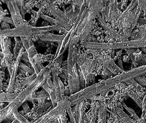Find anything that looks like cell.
Listing matches in <instances>:
<instances>
[{
	"label": "cell",
	"instance_id": "cell-34",
	"mask_svg": "<svg viewBox=\"0 0 146 123\" xmlns=\"http://www.w3.org/2000/svg\"><path fill=\"white\" fill-rule=\"evenodd\" d=\"M23 105V108L25 112L26 113L29 112L30 111V108L28 104L26 103V102H25Z\"/></svg>",
	"mask_w": 146,
	"mask_h": 123
},
{
	"label": "cell",
	"instance_id": "cell-22",
	"mask_svg": "<svg viewBox=\"0 0 146 123\" xmlns=\"http://www.w3.org/2000/svg\"><path fill=\"white\" fill-rule=\"evenodd\" d=\"M36 77H37V75L35 73H34V74H32L31 76L25 78V79L24 80L23 82V83H22L23 86L26 87L28 85H29L35 79Z\"/></svg>",
	"mask_w": 146,
	"mask_h": 123
},
{
	"label": "cell",
	"instance_id": "cell-11",
	"mask_svg": "<svg viewBox=\"0 0 146 123\" xmlns=\"http://www.w3.org/2000/svg\"><path fill=\"white\" fill-rule=\"evenodd\" d=\"M64 37L65 36L62 35H57L48 32H46L44 35L40 37V39L42 41L60 43L62 42Z\"/></svg>",
	"mask_w": 146,
	"mask_h": 123
},
{
	"label": "cell",
	"instance_id": "cell-28",
	"mask_svg": "<svg viewBox=\"0 0 146 123\" xmlns=\"http://www.w3.org/2000/svg\"><path fill=\"white\" fill-rule=\"evenodd\" d=\"M20 39H21V42L23 44V46L24 47L25 50L26 51L30 47L29 42L27 40V38L25 37H20Z\"/></svg>",
	"mask_w": 146,
	"mask_h": 123
},
{
	"label": "cell",
	"instance_id": "cell-13",
	"mask_svg": "<svg viewBox=\"0 0 146 123\" xmlns=\"http://www.w3.org/2000/svg\"><path fill=\"white\" fill-rule=\"evenodd\" d=\"M19 93L13 92H2L0 94V102H10L13 101L18 95Z\"/></svg>",
	"mask_w": 146,
	"mask_h": 123
},
{
	"label": "cell",
	"instance_id": "cell-6",
	"mask_svg": "<svg viewBox=\"0 0 146 123\" xmlns=\"http://www.w3.org/2000/svg\"><path fill=\"white\" fill-rule=\"evenodd\" d=\"M25 50L24 47L22 46L19 53L17 57L15 60V62L13 64L12 67V71L10 75V79L7 88V92L10 93H13L14 91L15 84L16 83V78H17V73L19 67V64L20 63V60H22L23 54L24 53Z\"/></svg>",
	"mask_w": 146,
	"mask_h": 123
},
{
	"label": "cell",
	"instance_id": "cell-15",
	"mask_svg": "<svg viewBox=\"0 0 146 123\" xmlns=\"http://www.w3.org/2000/svg\"><path fill=\"white\" fill-rule=\"evenodd\" d=\"M42 87L49 95L53 107H55L58 102V101L57 100V97H56L55 91L53 89H51L50 87H48L46 83L44 84Z\"/></svg>",
	"mask_w": 146,
	"mask_h": 123
},
{
	"label": "cell",
	"instance_id": "cell-33",
	"mask_svg": "<svg viewBox=\"0 0 146 123\" xmlns=\"http://www.w3.org/2000/svg\"><path fill=\"white\" fill-rule=\"evenodd\" d=\"M22 60L24 61L25 62L30 63L29 59L28 54H26V53H25V52L23 54V56H22Z\"/></svg>",
	"mask_w": 146,
	"mask_h": 123
},
{
	"label": "cell",
	"instance_id": "cell-26",
	"mask_svg": "<svg viewBox=\"0 0 146 123\" xmlns=\"http://www.w3.org/2000/svg\"><path fill=\"white\" fill-rule=\"evenodd\" d=\"M129 96L136 103L137 106L141 109L142 103V101L141 99L139 98L138 96L137 95L135 94L134 93H129Z\"/></svg>",
	"mask_w": 146,
	"mask_h": 123
},
{
	"label": "cell",
	"instance_id": "cell-1",
	"mask_svg": "<svg viewBox=\"0 0 146 123\" xmlns=\"http://www.w3.org/2000/svg\"><path fill=\"white\" fill-rule=\"evenodd\" d=\"M54 64L52 63L42 69L40 73L37 75L36 78L29 85L25 87L15 100L8 103L5 107L0 110V120L1 122L9 118L12 115L13 109L19 108L25 102L31 97V95L45 83L48 78L51 76L50 73L53 69Z\"/></svg>",
	"mask_w": 146,
	"mask_h": 123
},
{
	"label": "cell",
	"instance_id": "cell-17",
	"mask_svg": "<svg viewBox=\"0 0 146 123\" xmlns=\"http://www.w3.org/2000/svg\"><path fill=\"white\" fill-rule=\"evenodd\" d=\"M18 108L13 109L12 113V115L13 116L14 118L17 120L19 123H31L23 115L20 114L18 110Z\"/></svg>",
	"mask_w": 146,
	"mask_h": 123
},
{
	"label": "cell",
	"instance_id": "cell-25",
	"mask_svg": "<svg viewBox=\"0 0 146 123\" xmlns=\"http://www.w3.org/2000/svg\"><path fill=\"white\" fill-rule=\"evenodd\" d=\"M29 59L30 63L31 65H32L33 69H34V71H35V73L36 75H38V74L40 73V72L41 71L42 69L41 68L39 65H37V63L35 62L34 59L30 58H29Z\"/></svg>",
	"mask_w": 146,
	"mask_h": 123
},
{
	"label": "cell",
	"instance_id": "cell-16",
	"mask_svg": "<svg viewBox=\"0 0 146 123\" xmlns=\"http://www.w3.org/2000/svg\"><path fill=\"white\" fill-rule=\"evenodd\" d=\"M52 75L54 88L56 93L57 100L59 102L60 100V97L58 83V71L55 70H53L52 71Z\"/></svg>",
	"mask_w": 146,
	"mask_h": 123
},
{
	"label": "cell",
	"instance_id": "cell-9",
	"mask_svg": "<svg viewBox=\"0 0 146 123\" xmlns=\"http://www.w3.org/2000/svg\"><path fill=\"white\" fill-rule=\"evenodd\" d=\"M1 47L3 53V59L7 65H10L14 58V55L11 53L10 46L6 42L5 38L1 36Z\"/></svg>",
	"mask_w": 146,
	"mask_h": 123
},
{
	"label": "cell",
	"instance_id": "cell-3",
	"mask_svg": "<svg viewBox=\"0 0 146 123\" xmlns=\"http://www.w3.org/2000/svg\"><path fill=\"white\" fill-rule=\"evenodd\" d=\"M67 76L70 95L79 91L81 89V82L78 72L77 64L72 66L71 60L67 61Z\"/></svg>",
	"mask_w": 146,
	"mask_h": 123
},
{
	"label": "cell",
	"instance_id": "cell-7",
	"mask_svg": "<svg viewBox=\"0 0 146 123\" xmlns=\"http://www.w3.org/2000/svg\"><path fill=\"white\" fill-rule=\"evenodd\" d=\"M58 115L56 106L32 123H52L58 119Z\"/></svg>",
	"mask_w": 146,
	"mask_h": 123
},
{
	"label": "cell",
	"instance_id": "cell-4",
	"mask_svg": "<svg viewBox=\"0 0 146 123\" xmlns=\"http://www.w3.org/2000/svg\"><path fill=\"white\" fill-rule=\"evenodd\" d=\"M47 10L52 14L55 19L64 26L66 30L69 31L72 27V23L66 17L65 13L58 8L55 5L51 4L47 7Z\"/></svg>",
	"mask_w": 146,
	"mask_h": 123
},
{
	"label": "cell",
	"instance_id": "cell-12",
	"mask_svg": "<svg viewBox=\"0 0 146 123\" xmlns=\"http://www.w3.org/2000/svg\"><path fill=\"white\" fill-rule=\"evenodd\" d=\"M84 101L82 102L77 104L75 108L76 109L75 114L78 123H83L84 116Z\"/></svg>",
	"mask_w": 146,
	"mask_h": 123
},
{
	"label": "cell",
	"instance_id": "cell-2",
	"mask_svg": "<svg viewBox=\"0 0 146 123\" xmlns=\"http://www.w3.org/2000/svg\"><path fill=\"white\" fill-rule=\"evenodd\" d=\"M59 29H61L55 25L36 27L24 24L13 29L1 30L0 36L5 38L10 37H28Z\"/></svg>",
	"mask_w": 146,
	"mask_h": 123
},
{
	"label": "cell",
	"instance_id": "cell-10",
	"mask_svg": "<svg viewBox=\"0 0 146 123\" xmlns=\"http://www.w3.org/2000/svg\"><path fill=\"white\" fill-rule=\"evenodd\" d=\"M98 120L97 123H106L107 106L106 100L101 101L98 112Z\"/></svg>",
	"mask_w": 146,
	"mask_h": 123
},
{
	"label": "cell",
	"instance_id": "cell-14",
	"mask_svg": "<svg viewBox=\"0 0 146 123\" xmlns=\"http://www.w3.org/2000/svg\"><path fill=\"white\" fill-rule=\"evenodd\" d=\"M113 112L116 113L121 119L127 123H136V121L126 114L119 106H116L115 109Z\"/></svg>",
	"mask_w": 146,
	"mask_h": 123
},
{
	"label": "cell",
	"instance_id": "cell-39",
	"mask_svg": "<svg viewBox=\"0 0 146 123\" xmlns=\"http://www.w3.org/2000/svg\"></svg>",
	"mask_w": 146,
	"mask_h": 123
},
{
	"label": "cell",
	"instance_id": "cell-24",
	"mask_svg": "<svg viewBox=\"0 0 146 123\" xmlns=\"http://www.w3.org/2000/svg\"><path fill=\"white\" fill-rule=\"evenodd\" d=\"M58 83L59 86L60 100L65 99L66 98V96L65 95V87L63 82L60 79L59 77H58Z\"/></svg>",
	"mask_w": 146,
	"mask_h": 123
},
{
	"label": "cell",
	"instance_id": "cell-21",
	"mask_svg": "<svg viewBox=\"0 0 146 123\" xmlns=\"http://www.w3.org/2000/svg\"><path fill=\"white\" fill-rule=\"evenodd\" d=\"M122 105H123V107L125 109H126V111L130 114L131 116L134 120L137 121L140 119L139 117H138L137 114L135 112L132 108L128 107L124 102H122Z\"/></svg>",
	"mask_w": 146,
	"mask_h": 123
},
{
	"label": "cell",
	"instance_id": "cell-8",
	"mask_svg": "<svg viewBox=\"0 0 146 123\" xmlns=\"http://www.w3.org/2000/svg\"><path fill=\"white\" fill-rule=\"evenodd\" d=\"M67 99L66 98L64 99H61L58 102L57 105V111H58V123H67L66 119V102Z\"/></svg>",
	"mask_w": 146,
	"mask_h": 123
},
{
	"label": "cell",
	"instance_id": "cell-29",
	"mask_svg": "<svg viewBox=\"0 0 146 123\" xmlns=\"http://www.w3.org/2000/svg\"><path fill=\"white\" fill-rule=\"evenodd\" d=\"M41 18H42L43 19L48 21L49 23L54 24L57 22V20L55 19L52 18V17H50V16H48V15H41Z\"/></svg>",
	"mask_w": 146,
	"mask_h": 123
},
{
	"label": "cell",
	"instance_id": "cell-18",
	"mask_svg": "<svg viewBox=\"0 0 146 123\" xmlns=\"http://www.w3.org/2000/svg\"><path fill=\"white\" fill-rule=\"evenodd\" d=\"M71 106L70 102L67 99L66 106V110H67V113L69 114V117H70V123H78L76 119V116H75L74 112H73Z\"/></svg>",
	"mask_w": 146,
	"mask_h": 123
},
{
	"label": "cell",
	"instance_id": "cell-36",
	"mask_svg": "<svg viewBox=\"0 0 146 123\" xmlns=\"http://www.w3.org/2000/svg\"><path fill=\"white\" fill-rule=\"evenodd\" d=\"M145 120V119L143 118H140V119L138 120V121H137V123H144Z\"/></svg>",
	"mask_w": 146,
	"mask_h": 123
},
{
	"label": "cell",
	"instance_id": "cell-27",
	"mask_svg": "<svg viewBox=\"0 0 146 123\" xmlns=\"http://www.w3.org/2000/svg\"><path fill=\"white\" fill-rule=\"evenodd\" d=\"M19 67L26 72L31 74V75L35 73L34 69L31 68L29 67L28 66L24 63L20 62V64H19Z\"/></svg>",
	"mask_w": 146,
	"mask_h": 123
},
{
	"label": "cell",
	"instance_id": "cell-20",
	"mask_svg": "<svg viewBox=\"0 0 146 123\" xmlns=\"http://www.w3.org/2000/svg\"><path fill=\"white\" fill-rule=\"evenodd\" d=\"M35 94V100L39 102H41L43 101H45L46 98L49 97V95L44 89L41 91L36 92Z\"/></svg>",
	"mask_w": 146,
	"mask_h": 123
},
{
	"label": "cell",
	"instance_id": "cell-32",
	"mask_svg": "<svg viewBox=\"0 0 146 123\" xmlns=\"http://www.w3.org/2000/svg\"><path fill=\"white\" fill-rule=\"evenodd\" d=\"M111 115L113 118V123H119V117L116 113L112 112Z\"/></svg>",
	"mask_w": 146,
	"mask_h": 123
},
{
	"label": "cell",
	"instance_id": "cell-30",
	"mask_svg": "<svg viewBox=\"0 0 146 123\" xmlns=\"http://www.w3.org/2000/svg\"><path fill=\"white\" fill-rule=\"evenodd\" d=\"M1 21H3V22H5L8 24L14 25V23L12 19L9 17H6L5 16H1Z\"/></svg>",
	"mask_w": 146,
	"mask_h": 123
},
{
	"label": "cell",
	"instance_id": "cell-37",
	"mask_svg": "<svg viewBox=\"0 0 146 123\" xmlns=\"http://www.w3.org/2000/svg\"><path fill=\"white\" fill-rule=\"evenodd\" d=\"M11 123H19V122L18 120H17L14 119L13 120L12 122Z\"/></svg>",
	"mask_w": 146,
	"mask_h": 123
},
{
	"label": "cell",
	"instance_id": "cell-31",
	"mask_svg": "<svg viewBox=\"0 0 146 123\" xmlns=\"http://www.w3.org/2000/svg\"><path fill=\"white\" fill-rule=\"evenodd\" d=\"M45 83L48 86V87H50L51 89H54V85L52 81L51 80V76H49L48 78L47 79L46 81V83Z\"/></svg>",
	"mask_w": 146,
	"mask_h": 123
},
{
	"label": "cell",
	"instance_id": "cell-35",
	"mask_svg": "<svg viewBox=\"0 0 146 123\" xmlns=\"http://www.w3.org/2000/svg\"><path fill=\"white\" fill-rule=\"evenodd\" d=\"M1 27L3 28V30H8L11 29L10 25L7 23L3 22L1 23Z\"/></svg>",
	"mask_w": 146,
	"mask_h": 123
},
{
	"label": "cell",
	"instance_id": "cell-38",
	"mask_svg": "<svg viewBox=\"0 0 146 123\" xmlns=\"http://www.w3.org/2000/svg\"><path fill=\"white\" fill-rule=\"evenodd\" d=\"M113 118V117H112ZM109 123H113V121H112L111 120H110V122H109Z\"/></svg>",
	"mask_w": 146,
	"mask_h": 123
},
{
	"label": "cell",
	"instance_id": "cell-5",
	"mask_svg": "<svg viewBox=\"0 0 146 123\" xmlns=\"http://www.w3.org/2000/svg\"><path fill=\"white\" fill-rule=\"evenodd\" d=\"M5 2L11 13V18L13 20L15 27H18L25 24L17 1L14 0L6 1Z\"/></svg>",
	"mask_w": 146,
	"mask_h": 123
},
{
	"label": "cell",
	"instance_id": "cell-19",
	"mask_svg": "<svg viewBox=\"0 0 146 123\" xmlns=\"http://www.w3.org/2000/svg\"><path fill=\"white\" fill-rule=\"evenodd\" d=\"M15 41V45L13 48V55L14 58L15 59L17 58L19 51L22 48V45H23L21 39H19L18 37H14Z\"/></svg>",
	"mask_w": 146,
	"mask_h": 123
},
{
	"label": "cell",
	"instance_id": "cell-23",
	"mask_svg": "<svg viewBox=\"0 0 146 123\" xmlns=\"http://www.w3.org/2000/svg\"><path fill=\"white\" fill-rule=\"evenodd\" d=\"M26 51V53L28 54V56L30 58L34 59L36 56L38 55L37 50L36 49L34 45L31 46Z\"/></svg>",
	"mask_w": 146,
	"mask_h": 123
}]
</instances>
